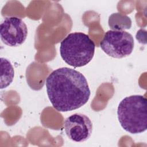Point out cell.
I'll return each instance as SVG.
<instances>
[{"instance_id":"cell-1","label":"cell","mask_w":147,"mask_h":147,"mask_svg":"<svg viewBox=\"0 0 147 147\" xmlns=\"http://www.w3.org/2000/svg\"><path fill=\"white\" fill-rule=\"evenodd\" d=\"M49 99L58 111L78 109L89 100L91 92L87 80L80 72L61 67L51 72L46 79Z\"/></svg>"},{"instance_id":"cell-2","label":"cell","mask_w":147,"mask_h":147,"mask_svg":"<svg viewBox=\"0 0 147 147\" xmlns=\"http://www.w3.org/2000/svg\"><path fill=\"white\" fill-rule=\"evenodd\" d=\"M146 98L134 95L123 99L118 105L117 115L122 127L131 134H138L147 129Z\"/></svg>"},{"instance_id":"cell-3","label":"cell","mask_w":147,"mask_h":147,"mask_svg":"<svg viewBox=\"0 0 147 147\" xmlns=\"http://www.w3.org/2000/svg\"><path fill=\"white\" fill-rule=\"evenodd\" d=\"M94 42L82 32L68 34L60 43V54L69 65L81 67L86 65L92 59L95 52Z\"/></svg>"},{"instance_id":"cell-4","label":"cell","mask_w":147,"mask_h":147,"mask_svg":"<svg viewBox=\"0 0 147 147\" xmlns=\"http://www.w3.org/2000/svg\"><path fill=\"white\" fill-rule=\"evenodd\" d=\"M134 45L132 35L124 30H108L100 42V47L105 53L117 59L130 55L133 52Z\"/></svg>"},{"instance_id":"cell-5","label":"cell","mask_w":147,"mask_h":147,"mask_svg":"<svg viewBox=\"0 0 147 147\" xmlns=\"http://www.w3.org/2000/svg\"><path fill=\"white\" fill-rule=\"evenodd\" d=\"M28 28L20 18L7 17L0 25V36L3 43L9 47H18L26 39Z\"/></svg>"},{"instance_id":"cell-6","label":"cell","mask_w":147,"mask_h":147,"mask_svg":"<svg viewBox=\"0 0 147 147\" xmlns=\"http://www.w3.org/2000/svg\"><path fill=\"white\" fill-rule=\"evenodd\" d=\"M67 137L75 142L87 140L92 132V123L88 117L82 113H75L67 117L64 122Z\"/></svg>"},{"instance_id":"cell-7","label":"cell","mask_w":147,"mask_h":147,"mask_svg":"<svg viewBox=\"0 0 147 147\" xmlns=\"http://www.w3.org/2000/svg\"><path fill=\"white\" fill-rule=\"evenodd\" d=\"M1 88L9 86L13 82L14 71L11 63L6 59L1 58Z\"/></svg>"},{"instance_id":"cell-8","label":"cell","mask_w":147,"mask_h":147,"mask_svg":"<svg viewBox=\"0 0 147 147\" xmlns=\"http://www.w3.org/2000/svg\"><path fill=\"white\" fill-rule=\"evenodd\" d=\"M112 15L116 20H117L118 22H123V21H126V20L130 19L127 16L122 15L119 13H114ZM118 24H119V23H118L116 25H115L114 26H113L111 28V29H114V30H122L123 29H129L130 27V25L125 24L123 23H120L119 25Z\"/></svg>"}]
</instances>
